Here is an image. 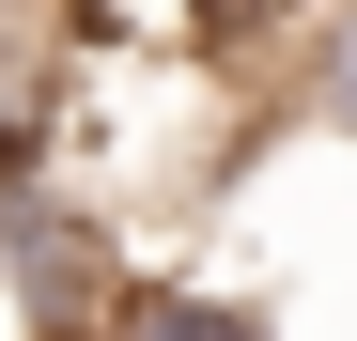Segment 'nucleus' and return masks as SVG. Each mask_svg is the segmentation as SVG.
I'll return each instance as SVG.
<instances>
[{
    "instance_id": "1",
    "label": "nucleus",
    "mask_w": 357,
    "mask_h": 341,
    "mask_svg": "<svg viewBox=\"0 0 357 341\" xmlns=\"http://www.w3.org/2000/svg\"><path fill=\"white\" fill-rule=\"evenodd\" d=\"M93 341H280V310L233 295V279H125Z\"/></svg>"
},
{
    "instance_id": "2",
    "label": "nucleus",
    "mask_w": 357,
    "mask_h": 341,
    "mask_svg": "<svg viewBox=\"0 0 357 341\" xmlns=\"http://www.w3.org/2000/svg\"><path fill=\"white\" fill-rule=\"evenodd\" d=\"M295 109H311L326 140H357V0H326V16L295 31Z\"/></svg>"
}]
</instances>
